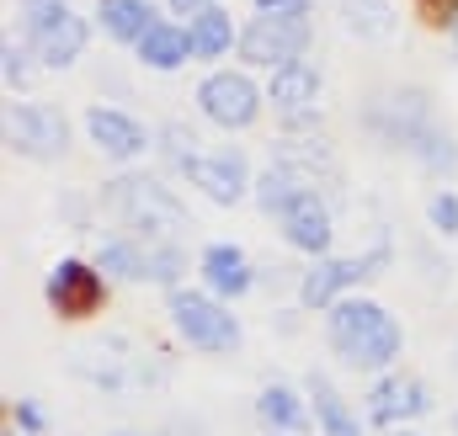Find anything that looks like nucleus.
<instances>
[{
    "mask_svg": "<svg viewBox=\"0 0 458 436\" xmlns=\"http://www.w3.org/2000/svg\"><path fill=\"white\" fill-rule=\"evenodd\" d=\"M5 144L27 160H59L70 149V117L48 102H11L5 107Z\"/></svg>",
    "mask_w": 458,
    "mask_h": 436,
    "instance_id": "6",
    "label": "nucleus"
},
{
    "mask_svg": "<svg viewBox=\"0 0 458 436\" xmlns=\"http://www.w3.org/2000/svg\"><path fill=\"white\" fill-rule=\"evenodd\" d=\"M368 128L378 133V144H394V149H416V138L432 128V102H427L416 86L384 91V96L368 107Z\"/></svg>",
    "mask_w": 458,
    "mask_h": 436,
    "instance_id": "9",
    "label": "nucleus"
},
{
    "mask_svg": "<svg viewBox=\"0 0 458 436\" xmlns=\"http://www.w3.org/2000/svg\"><path fill=\"white\" fill-rule=\"evenodd\" d=\"M21 21H27V48L38 64H48V70L81 64L91 27L70 11V0H21Z\"/></svg>",
    "mask_w": 458,
    "mask_h": 436,
    "instance_id": "3",
    "label": "nucleus"
},
{
    "mask_svg": "<svg viewBox=\"0 0 458 436\" xmlns=\"http://www.w3.org/2000/svg\"><path fill=\"white\" fill-rule=\"evenodd\" d=\"M203 282L214 288V298H240V293H250V282H256V272H250V256L240 250V245H208L203 250Z\"/></svg>",
    "mask_w": 458,
    "mask_h": 436,
    "instance_id": "16",
    "label": "nucleus"
},
{
    "mask_svg": "<svg viewBox=\"0 0 458 436\" xmlns=\"http://www.w3.org/2000/svg\"><path fill=\"white\" fill-rule=\"evenodd\" d=\"M310 389H315V421H320V432L326 436H362L357 432V415L342 405V394L326 383V378H310Z\"/></svg>",
    "mask_w": 458,
    "mask_h": 436,
    "instance_id": "23",
    "label": "nucleus"
},
{
    "mask_svg": "<svg viewBox=\"0 0 458 436\" xmlns=\"http://www.w3.org/2000/svg\"><path fill=\"white\" fill-rule=\"evenodd\" d=\"M277 223H283V239H288L293 250H304V256H326V250H331V239H336L331 203H326L315 187H304V192L277 214Z\"/></svg>",
    "mask_w": 458,
    "mask_h": 436,
    "instance_id": "11",
    "label": "nucleus"
},
{
    "mask_svg": "<svg viewBox=\"0 0 458 436\" xmlns=\"http://www.w3.org/2000/svg\"><path fill=\"white\" fill-rule=\"evenodd\" d=\"M5 436H16V432H5Z\"/></svg>",
    "mask_w": 458,
    "mask_h": 436,
    "instance_id": "37",
    "label": "nucleus"
},
{
    "mask_svg": "<svg viewBox=\"0 0 458 436\" xmlns=\"http://www.w3.org/2000/svg\"><path fill=\"white\" fill-rule=\"evenodd\" d=\"M256 16H283V21H310V5L315 0H250Z\"/></svg>",
    "mask_w": 458,
    "mask_h": 436,
    "instance_id": "29",
    "label": "nucleus"
},
{
    "mask_svg": "<svg viewBox=\"0 0 458 436\" xmlns=\"http://www.w3.org/2000/svg\"><path fill=\"white\" fill-rule=\"evenodd\" d=\"M432 405V394L416 378H384L378 389H368V421L373 426H400L411 415H421Z\"/></svg>",
    "mask_w": 458,
    "mask_h": 436,
    "instance_id": "15",
    "label": "nucleus"
},
{
    "mask_svg": "<svg viewBox=\"0 0 458 436\" xmlns=\"http://www.w3.org/2000/svg\"><path fill=\"white\" fill-rule=\"evenodd\" d=\"M187 272V256H182V245H171V239H149V261H144V282H165V288H176V277Z\"/></svg>",
    "mask_w": 458,
    "mask_h": 436,
    "instance_id": "26",
    "label": "nucleus"
},
{
    "mask_svg": "<svg viewBox=\"0 0 458 436\" xmlns=\"http://www.w3.org/2000/svg\"><path fill=\"white\" fill-rule=\"evenodd\" d=\"M113 436H133V432H113Z\"/></svg>",
    "mask_w": 458,
    "mask_h": 436,
    "instance_id": "35",
    "label": "nucleus"
},
{
    "mask_svg": "<svg viewBox=\"0 0 458 436\" xmlns=\"http://www.w3.org/2000/svg\"><path fill=\"white\" fill-rule=\"evenodd\" d=\"M97 203H102L133 239H176V234L187 229L182 197H176L165 181H155V176H113Z\"/></svg>",
    "mask_w": 458,
    "mask_h": 436,
    "instance_id": "2",
    "label": "nucleus"
},
{
    "mask_svg": "<svg viewBox=\"0 0 458 436\" xmlns=\"http://www.w3.org/2000/svg\"><path fill=\"white\" fill-rule=\"evenodd\" d=\"M310 187V171L299 165V160H272V171H261L256 176V203H261V214H283L299 192Z\"/></svg>",
    "mask_w": 458,
    "mask_h": 436,
    "instance_id": "18",
    "label": "nucleus"
},
{
    "mask_svg": "<svg viewBox=\"0 0 458 436\" xmlns=\"http://www.w3.org/2000/svg\"><path fill=\"white\" fill-rule=\"evenodd\" d=\"M187 38H192V59H225L229 48L240 43V32H234L225 5H208L203 16H192L187 21Z\"/></svg>",
    "mask_w": 458,
    "mask_h": 436,
    "instance_id": "20",
    "label": "nucleus"
},
{
    "mask_svg": "<svg viewBox=\"0 0 458 436\" xmlns=\"http://www.w3.org/2000/svg\"><path fill=\"white\" fill-rule=\"evenodd\" d=\"M394 436H416V432H394Z\"/></svg>",
    "mask_w": 458,
    "mask_h": 436,
    "instance_id": "34",
    "label": "nucleus"
},
{
    "mask_svg": "<svg viewBox=\"0 0 458 436\" xmlns=\"http://www.w3.org/2000/svg\"><path fill=\"white\" fill-rule=\"evenodd\" d=\"M133 54H139L144 70H182V64L192 59V38H187V27H176V21H155V27L133 43Z\"/></svg>",
    "mask_w": 458,
    "mask_h": 436,
    "instance_id": "17",
    "label": "nucleus"
},
{
    "mask_svg": "<svg viewBox=\"0 0 458 436\" xmlns=\"http://www.w3.org/2000/svg\"><path fill=\"white\" fill-rule=\"evenodd\" d=\"M165 5H171V16H182V21H192V16H203V11H208L214 0H165Z\"/></svg>",
    "mask_w": 458,
    "mask_h": 436,
    "instance_id": "31",
    "label": "nucleus"
},
{
    "mask_svg": "<svg viewBox=\"0 0 458 436\" xmlns=\"http://www.w3.org/2000/svg\"><path fill=\"white\" fill-rule=\"evenodd\" d=\"M208 203H219V208H234L245 192H256V181H250V165H245V155L240 149H192L182 165H176Z\"/></svg>",
    "mask_w": 458,
    "mask_h": 436,
    "instance_id": "7",
    "label": "nucleus"
},
{
    "mask_svg": "<svg viewBox=\"0 0 458 436\" xmlns=\"http://www.w3.org/2000/svg\"><path fill=\"white\" fill-rule=\"evenodd\" d=\"M165 309H171L176 335H182L187 346H198V351H234V346H240V320L229 314L219 298H208V293L171 288Z\"/></svg>",
    "mask_w": 458,
    "mask_h": 436,
    "instance_id": "5",
    "label": "nucleus"
},
{
    "mask_svg": "<svg viewBox=\"0 0 458 436\" xmlns=\"http://www.w3.org/2000/svg\"><path fill=\"white\" fill-rule=\"evenodd\" d=\"M86 133H91V144H97L107 160H139V155L155 144V133H149L139 117H128L123 107H91L86 112Z\"/></svg>",
    "mask_w": 458,
    "mask_h": 436,
    "instance_id": "12",
    "label": "nucleus"
},
{
    "mask_svg": "<svg viewBox=\"0 0 458 436\" xmlns=\"http://www.w3.org/2000/svg\"><path fill=\"white\" fill-rule=\"evenodd\" d=\"M176 436H187V426H176ZM192 436H203V432H192Z\"/></svg>",
    "mask_w": 458,
    "mask_h": 436,
    "instance_id": "33",
    "label": "nucleus"
},
{
    "mask_svg": "<svg viewBox=\"0 0 458 436\" xmlns=\"http://www.w3.org/2000/svg\"><path fill=\"white\" fill-rule=\"evenodd\" d=\"M97 21H102V32H107L113 43H139L160 16H155L149 0H102V5H97Z\"/></svg>",
    "mask_w": 458,
    "mask_h": 436,
    "instance_id": "19",
    "label": "nucleus"
},
{
    "mask_svg": "<svg viewBox=\"0 0 458 436\" xmlns=\"http://www.w3.org/2000/svg\"><path fill=\"white\" fill-rule=\"evenodd\" d=\"M48 304L59 309V314H91L97 304H102V266H91V261H75V256H64L54 272H48Z\"/></svg>",
    "mask_w": 458,
    "mask_h": 436,
    "instance_id": "13",
    "label": "nucleus"
},
{
    "mask_svg": "<svg viewBox=\"0 0 458 436\" xmlns=\"http://www.w3.org/2000/svg\"><path fill=\"white\" fill-rule=\"evenodd\" d=\"M198 107L219 128H250L256 112H261V86L250 75H240V70H214L198 86Z\"/></svg>",
    "mask_w": 458,
    "mask_h": 436,
    "instance_id": "10",
    "label": "nucleus"
},
{
    "mask_svg": "<svg viewBox=\"0 0 458 436\" xmlns=\"http://www.w3.org/2000/svg\"><path fill=\"white\" fill-rule=\"evenodd\" d=\"M0 70H5V91H27V48L16 38L0 43Z\"/></svg>",
    "mask_w": 458,
    "mask_h": 436,
    "instance_id": "27",
    "label": "nucleus"
},
{
    "mask_svg": "<svg viewBox=\"0 0 458 436\" xmlns=\"http://www.w3.org/2000/svg\"><path fill=\"white\" fill-rule=\"evenodd\" d=\"M342 27L352 38L378 43V38H389V32L400 27V16H394V5H384V0H352V5H342Z\"/></svg>",
    "mask_w": 458,
    "mask_h": 436,
    "instance_id": "22",
    "label": "nucleus"
},
{
    "mask_svg": "<svg viewBox=\"0 0 458 436\" xmlns=\"http://www.w3.org/2000/svg\"><path fill=\"white\" fill-rule=\"evenodd\" d=\"M427 218H432L437 234H458V197L454 192H437V197L427 203Z\"/></svg>",
    "mask_w": 458,
    "mask_h": 436,
    "instance_id": "28",
    "label": "nucleus"
},
{
    "mask_svg": "<svg viewBox=\"0 0 458 436\" xmlns=\"http://www.w3.org/2000/svg\"><path fill=\"white\" fill-rule=\"evenodd\" d=\"M240 59L261 70H283L310 48V21H283V16H250L240 27Z\"/></svg>",
    "mask_w": 458,
    "mask_h": 436,
    "instance_id": "8",
    "label": "nucleus"
},
{
    "mask_svg": "<svg viewBox=\"0 0 458 436\" xmlns=\"http://www.w3.org/2000/svg\"><path fill=\"white\" fill-rule=\"evenodd\" d=\"M267 102L283 112V117H315L320 107V75L304 64V59H293V64H283V70H272V80H267Z\"/></svg>",
    "mask_w": 458,
    "mask_h": 436,
    "instance_id": "14",
    "label": "nucleus"
},
{
    "mask_svg": "<svg viewBox=\"0 0 458 436\" xmlns=\"http://www.w3.org/2000/svg\"><path fill=\"white\" fill-rule=\"evenodd\" d=\"M256 410H261V421H267L272 432H304V410H299V399H293V389H283V383H272V389H261V399H256Z\"/></svg>",
    "mask_w": 458,
    "mask_h": 436,
    "instance_id": "25",
    "label": "nucleus"
},
{
    "mask_svg": "<svg viewBox=\"0 0 458 436\" xmlns=\"http://www.w3.org/2000/svg\"><path fill=\"white\" fill-rule=\"evenodd\" d=\"M326 340H331V351L342 356L346 367L378 373V367H389L400 356L405 330H400V320L384 304H373V298H342L331 309V320H326Z\"/></svg>",
    "mask_w": 458,
    "mask_h": 436,
    "instance_id": "1",
    "label": "nucleus"
},
{
    "mask_svg": "<svg viewBox=\"0 0 458 436\" xmlns=\"http://www.w3.org/2000/svg\"><path fill=\"white\" fill-rule=\"evenodd\" d=\"M144 261H149V239H107L97 250V266L113 282H144Z\"/></svg>",
    "mask_w": 458,
    "mask_h": 436,
    "instance_id": "21",
    "label": "nucleus"
},
{
    "mask_svg": "<svg viewBox=\"0 0 458 436\" xmlns=\"http://www.w3.org/2000/svg\"><path fill=\"white\" fill-rule=\"evenodd\" d=\"M411 155H416L432 176H454V171H458V138L448 133V128H437V122L416 138V149H411Z\"/></svg>",
    "mask_w": 458,
    "mask_h": 436,
    "instance_id": "24",
    "label": "nucleus"
},
{
    "mask_svg": "<svg viewBox=\"0 0 458 436\" xmlns=\"http://www.w3.org/2000/svg\"><path fill=\"white\" fill-rule=\"evenodd\" d=\"M384 261H389V245H384V239H378L368 256H320V261L299 277V304H304V309H336L346 288L378 277Z\"/></svg>",
    "mask_w": 458,
    "mask_h": 436,
    "instance_id": "4",
    "label": "nucleus"
},
{
    "mask_svg": "<svg viewBox=\"0 0 458 436\" xmlns=\"http://www.w3.org/2000/svg\"><path fill=\"white\" fill-rule=\"evenodd\" d=\"M448 38H454V54H458V0H454V11H448Z\"/></svg>",
    "mask_w": 458,
    "mask_h": 436,
    "instance_id": "32",
    "label": "nucleus"
},
{
    "mask_svg": "<svg viewBox=\"0 0 458 436\" xmlns=\"http://www.w3.org/2000/svg\"><path fill=\"white\" fill-rule=\"evenodd\" d=\"M11 421H16V432H27V436H38L43 426H48V415H43V405H38V399H21V405L11 410Z\"/></svg>",
    "mask_w": 458,
    "mask_h": 436,
    "instance_id": "30",
    "label": "nucleus"
},
{
    "mask_svg": "<svg viewBox=\"0 0 458 436\" xmlns=\"http://www.w3.org/2000/svg\"><path fill=\"white\" fill-rule=\"evenodd\" d=\"M454 426H458V415H454Z\"/></svg>",
    "mask_w": 458,
    "mask_h": 436,
    "instance_id": "36",
    "label": "nucleus"
}]
</instances>
